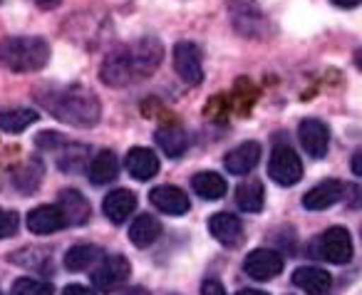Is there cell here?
Returning <instances> with one entry per match:
<instances>
[{"mask_svg": "<svg viewBox=\"0 0 362 295\" xmlns=\"http://www.w3.org/2000/svg\"><path fill=\"white\" fill-rule=\"evenodd\" d=\"M156 144L161 146V151H164L169 159H179V156L187 151L189 137L181 127H161V129L156 132Z\"/></svg>", "mask_w": 362, "mask_h": 295, "instance_id": "23", "label": "cell"}, {"mask_svg": "<svg viewBox=\"0 0 362 295\" xmlns=\"http://www.w3.org/2000/svg\"><path fill=\"white\" fill-rule=\"evenodd\" d=\"M62 295H95V290H90L87 285H80V283H72L62 290Z\"/></svg>", "mask_w": 362, "mask_h": 295, "instance_id": "32", "label": "cell"}, {"mask_svg": "<svg viewBox=\"0 0 362 295\" xmlns=\"http://www.w3.org/2000/svg\"><path fill=\"white\" fill-rule=\"evenodd\" d=\"M202 295H226V290H223V285L218 280H204Z\"/></svg>", "mask_w": 362, "mask_h": 295, "instance_id": "31", "label": "cell"}, {"mask_svg": "<svg viewBox=\"0 0 362 295\" xmlns=\"http://www.w3.org/2000/svg\"><path fill=\"white\" fill-rule=\"evenodd\" d=\"M37 120H40V117H37V112H33V110H6V112H0V129L18 134V132L35 125Z\"/></svg>", "mask_w": 362, "mask_h": 295, "instance_id": "25", "label": "cell"}, {"mask_svg": "<svg viewBox=\"0 0 362 295\" xmlns=\"http://www.w3.org/2000/svg\"><path fill=\"white\" fill-rule=\"evenodd\" d=\"M67 159H60V169L62 171H77V169H82V164L87 161V149L85 146H72V144H67Z\"/></svg>", "mask_w": 362, "mask_h": 295, "instance_id": "28", "label": "cell"}, {"mask_svg": "<svg viewBox=\"0 0 362 295\" xmlns=\"http://www.w3.org/2000/svg\"><path fill=\"white\" fill-rule=\"evenodd\" d=\"M342 194H345L342 181L325 179L317 186H313V189L303 196V206H305L308 211H325V209H330V206H335L337 201L342 199Z\"/></svg>", "mask_w": 362, "mask_h": 295, "instance_id": "12", "label": "cell"}, {"mask_svg": "<svg viewBox=\"0 0 362 295\" xmlns=\"http://www.w3.org/2000/svg\"><path fill=\"white\" fill-rule=\"evenodd\" d=\"M151 204L161 211V214H169V216H184L192 204H189V196L179 189V186H171V184H164V186H156L151 189L149 194Z\"/></svg>", "mask_w": 362, "mask_h": 295, "instance_id": "11", "label": "cell"}, {"mask_svg": "<svg viewBox=\"0 0 362 295\" xmlns=\"http://www.w3.org/2000/svg\"><path fill=\"white\" fill-rule=\"evenodd\" d=\"M313 253L315 258L325 260L332 265H342L352 258V238L347 233V229L342 226H332L325 233H320L313 243Z\"/></svg>", "mask_w": 362, "mask_h": 295, "instance_id": "3", "label": "cell"}, {"mask_svg": "<svg viewBox=\"0 0 362 295\" xmlns=\"http://www.w3.org/2000/svg\"><path fill=\"white\" fill-rule=\"evenodd\" d=\"M236 204L241 211L246 214H258L266 204V191H263V184L258 179H246L238 184L236 189Z\"/></svg>", "mask_w": 362, "mask_h": 295, "instance_id": "21", "label": "cell"}, {"mask_svg": "<svg viewBox=\"0 0 362 295\" xmlns=\"http://www.w3.org/2000/svg\"><path fill=\"white\" fill-rule=\"evenodd\" d=\"M352 171H355V174H360V154L352 156Z\"/></svg>", "mask_w": 362, "mask_h": 295, "instance_id": "35", "label": "cell"}, {"mask_svg": "<svg viewBox=\"0 0 362 295\" xmlns=\"http://www.w3.org/2000/svg\"><path fill=\"white\" fill-rule=\"evenodd\" d=\"M97 255H100V248H95V245H85V243L72 245V248L65 253V268L67 270H85L95 263Z\"/></svg>", "mask_w": 362, "mask_h": 295, "instance_id": "26", "label": "cell"}, {"mask_svg": "<svg viewBox=\"0 0 362 295\" xmlns=\"http://www.w3.org/2000/svg\"><path fill=\"white\" fill-rule=\"evenodd\" d=\"M117 174H119V161H117L115 151H100V154L92 159L90 164V181L95 186H105L110 184V181L117 179Z\"/></svg>", "mask_w": 362, "mask_h": 295, "instance_id": "22", "label": "cell"}, {"mask_svg": "<svg viewBox=\"0 0 362 295\" xmlns=\"http://www.w3.org/2000/svg\"><path fill=\"white\" fill-rule=\"evenodd\" d=\"M28 229L37 236L55 233V231L65 229V219L57 206H37L28 214Z\"/></svg>", "mask_w": 362, "mask_h": 295, "instance_id": "19", "label": "cell"}, {"mask_svg": "<svg viewBox=\"0 0 362 295\" xmlns=\"http://www.w3.org/2000/svg\"><path fill=\"white\" fill-rule=\"evenodd\" d=\"M11 295H52V285L47 280L35 278H18L13 283Z\"/></svg>", "mask_w": 362, "mask_h": 295, "instance_id": "27", "label": "cell"}, {"mask_svg": "<svg viewBox=\"0 0 362 295\" xmlns=\"http://www.w3.org/2000/svg\"><path fill=\"white\" fill-rule=\"evenodd\" d=\"M136 209V196L129 189H117L105 196L102 201V211L112 224H124Z\"/></svg>", "mask_w": 362, "mask_h": 295, "instance_id": "18", "label": "cell"}, {"mask_svg": "<svg viewBox=\"0 0 362 295\" xmlns=\"http://www.w3.org/2000/svg\"><path fill=\"white\" fill-rule=\"evenodd\" d=\"M132 265L124 255H110V258L102 260L100 268L92 273V283H95L97 290L102 293H112V290L122 288V285L129 280Z\"/></svg>", "mask_w": 362, "mask_h": 295, "instance_id": "5", "label": "cell"}, {"mask_svg": "<svg viewBox=\"0 0 362 295\" xmlns=\"http://www.w3.org/2000/svg\"><path fill=\"white\" fill-rule=\"evenodd\" d=\"M268 176L276 181L278 186H296L303 179V161L291 146L281 144L271 151V161H268Z\"/></svg>", "mask_w": 362, "mask_h": 295, "instance_id": "4", "label": "cell"}, {"mask_svg": "<svg viewBox=\"0 0 362 295\" xmlns=\"http://www.w3.org/2000/svg\"><path fill=\"white\" fill-rule=\"evenodd\" d=\"M209 231H211V236L218 243L228 245V248H233V245H238L243 241V224L233 214H214L211 221H209Z\"/></svg>", "mask_w": 362, "mask_h": 295, "instance_id": "16", "label": "cell"}, {"mask_svg": "<svg viewBox=\"0 0 362 295\" xmlns=\"http://www.w3.org/2000/svg\"><path fill=\"white\" fill-rule=\"evenodd\" d=\"M243 270H246V275H251L253 280H271V278H276V275H281L283 255L271 248H256L246 255Z\"/></svg>", "mask_w": 362, "mask_h": 295, "instance_id": "6", "label": "cell"}, {"mask_svg": "<svg viewBox=\"0 0 362 295\" xmlns=\"http://www.w3.org/2000/svg\"><path fill=\"white\" fill-rule=\"evenodd\" d=\"M0 295H3V293H0Z\"/></svg>", "mask_w": 362, "mask_h": 295, "instance_id": "37", "label": "cell"}, {"mask_svg": "<svg viewBox=\"0 0 362 295\" xmlns=\"http://www.w3.org/2000/svg\"><path fill=\"white\" fill-rule=\"evenodd\" d=\"M100 77L105 85L110 87H124L134 80V70H132V60H129V50L119 47V50L110 52L107 60L102 62Z\"/></svg>", "mask_w": 362, "mask_h": 295, "instance_id": "9", "label": "cell"}, {"mask_svg": "<svg viewBox=\"0 0 362 295\" xmlns=\"http://www.w3.org/2000/svg\"><path fill=\"white\" fill-rule=\"evenodd\" d=\"M18 224H21V219H18L16 211L0 209V238H8V236L16 233V231H18Z\"/></svg>", "mask_w": 362, "mask_h": 295, "instance_id": "29", "label": "cell"}, {"mask_svg": "<svg viewBox=\"0 0 362 295\" xmlns=\"http://www.w3.org/2000/svg\"><path fill=\"white\" fill-rule=\"evenodd\" d=\"M192 189L197 191V196H202L204 201H218L226 196L228 184L216 171H199L192 179Z\"/></svg>", "mask_w": 362, "mask_h": 295, "instance_id": "20", "label": "cell"}, {"mask_svg": "<svg viewBox=\"0 0 362 295\" xmlns=\"http://www.w3.org/2000/svg\"><path fill=\"white\" fill-rule=\"evenodd\" d=\"M35 144L40 149H55V146H65V137L57 134V132H40L35 137Z\"/></svg>", "mask_w": 362, "mask_h": 295, "instance_id": "30", "label": "cell"}, {"mask_svg": "<svg viewBox=\"0 0 362 295\" xmlns=\"http://www.w3.org/2000/svg\"><path fill=\"white\" fill-rule=\"evenodd\" d=\"M258 161H261V144H256V141H243L236 149L228 151L226 159H223V166H226L228 174L246 176L256 169Z\"/></svg>", "mask_w": 362, "mask_h": 295, "instance_id": "10", "label": "cell"}, {"mask_svg": "<svg viewBox=\"0 0 362 295\" xmlns=\"http://www.w3.org/2000/svg\"><path fill=\"white\" fill-rule=\"evenodd\" d=\"M236 295H268V293H263V290H238Z\"/></svg>", "mask_w": 362, "mask_h": 295, "instance_id": "36", "label": "cell"}, {"mask_svg": "<svg viewBox=\"0 0 362 295\" xmlns=\"http://www.w3.org/2000/svg\"><path fill=\"white\" fill-rule=\"evenodd\" d=\"M298 139L313 159H322L330 149V129L320 120H303L298 127Z\"/></svg>", "mask_w": 362, "mask_h": 295, "instance_id": "7", "label": "cell"}, {"mask_svg": "<svg viewBox=\"0 0 362 295\" xmlns=\"http://www.w3.org/2000/svg\"><path fill=\"white\" fill-rule=\"evenodd\" d=\"M293 285L308 295H327L332 288V275L317 265H303L293 273Z\"/></svg>", "mask_w": 362, "mask_h": 295, "instance_id": "14", "label": "cell"}, {"mask_svg": "<svg viewBox=\"0 0 362 295\" xmlns=\"http://www.w3.org/2000/svg\"><path fill=\"white\" fill-rule=\"evenodd\" d=\"M332 6H337V8H355V6H360V0H332Z\"/></svg>", "mask_w": 362, "mask_h": 295, "instance_id": "34", "label": "cell"}, {"mask_svg": "<svg viewBox=\"0 0 362 295\" xmlns=\"http://www.w3.org/2000/svg\"><path fill=\"white\" fill-rule=\"evenodd\" d=\"M50 60V45L42 37H8L0 42V62L13 72H37Z\"/></svg>", "mask_w": 362, "mask_h": 295, "instance_id": "2", "label": "cell"}, {"mask_svg": "<svg viewBox=\"0 0 362 295\" xmlns=\"http://www.w3.org/2000/svg\"><path fill=\"white\" fill-rule=\"evenodd\" d=\"M37 6L40 8H45V11H52V8H57L62 3V0H35Z\"/></svg>", "mask_w": 362, "mask_h": 295, "instance_id": "33", "label": "cell"}, {"mask_svg": "<svg viewBox=\"0 0 362 295\" xmlns=\"http://www.w3.org/2000/svg\"><path fill=\"white\" fill-rule=\"evenodd\" d=\"M124 166L136 181H149L159 171V156L146 146H134V149L127 151Z\"/></svg>", "mask_w": 362, "mask_h": 295, "instance_id": "15", "label": "cell"}, {"mask_svg": "<svg viewBox=\"0 0 362 295\" xmlns=\"http://www.w3.org/2000/svg\"><path fill=\"white\" fill-rule=\"evenodd\" d=\"M127 50H129V60H132L134 77L154 72V67L159 65V60H161V47L154 37H141L136 45L127 47Z\"/></svg>", "mask_w": 362, "mask_h": 295, "instance_id": "13", "label": "cell"}, {"mask_svg": "<svg viewBox=\"0 0 362 295\" xmlns=\"http://www.w3.org/2000/svg\"><path fill=\"white\" fill-rule=\"evenodd\" d=\"M57 209L62 211L65 226H82L90 219V201L77 189L60 191V204H57Z\"/></svg>", "mask_w": 362, "mask_h": 295, "instance_id": "17", "label": "cell"}, {"mask_svg": "<svg viewBox=\"0 0 362 295\" xmlns=\"http://www.w3.org/2000/svg\"><path fill=\"white\" fill-rule=\"evenodd\" d=\"M159 236H161V224L149 214L139 216L129 229V241L136 245V248H146V245L154 243Z\"/></svg>", "mask_w": 362, "mask_h": 295, "instance_id": "24", "label": "cell"}, {"mask_svg": "<svg viewBox=\"0 0 362 295\" xmlns=\"http://www.w3.org/2000/svg\"><path fill=\"white\" fill-rule=\"evenodd\" d=\"M174 67L187 85H199L204 80L202 52L194 42H179L174 47Z\"/></svg>", "mask_w": 362, "mask_h": 295, "instance_id": "8", "label": "cell"}, {"mask_svg": "<svg viewBox=\"0 0 362 295\" xmlns=\"http://www.w3.org/2000/svg\"><path fill=\"white\" fill-rule=\"evenodd\" d=\"M37 102L60 122H67L72 127H82V129L85 127H95L102 115L100 100L80 85L47 87V92H37Z\"/></svg>", "mask_w": 362, "mask_h": 295, "instance_id": "1", "label": "cell"}]
</instances>
